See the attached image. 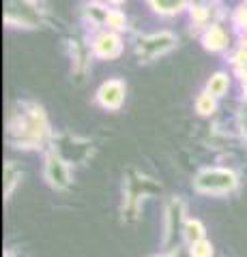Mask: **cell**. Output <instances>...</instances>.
<instances>
[{
    "label": "cell",
    "instance_id": "cell-8",
    "mask_svg": "<svg viewBox=\"0 0 247 257\" xmlns=\"http://www.w3.org/2000/svg\"><path fill=\"white\" fill-rule=\"evenodd\" d=\"M5 178H7V184H5V195H11V191L13 187L18 184V178H20V172L15 170V167L9 163L7 165V170H5Z\"/></svg>",
    "mask_w": 247,
    "mask_h": 257
},
{
    "label": "cell",
    "instance_id": "cell-13",
    "mask_svg": "<svg viewBox=\"0 0 247 257\" xmlns=\"http://www.w3.org/2000/svg\"><path fill=\"white\" fill-rule=\"evenodd\" d=\"M106 22H110L114 28H123V24H125V20H123L121 13H108V15H106Z\"/></svg>",
    "mask_w": 247,
    "mask_h": 257
},
{
    "label": "cell",
    "instance_id": "cell-12",
    "mask_svg": "<svg viewBox=\"0 0 247 257\" xmlns=\"http://www.w3.org/2000/svg\"><path fill=\"white\" fill-rule=\"evenodd\" d=\"M198 111H202V114H209V111H213V99H211V94H202L200 99H198Z\"/></svg>",
    "mask_w": 247,
    "mask_h": 257
},
{
    "label": "cell",
    "instance_id": "cell-6",
    "mask_svg": "<svg viewBox=\"0 0 247 257\" xmlns=\"http://www.w3.org/2000/svg\"><path fill=\"white\" fill-rule=\"evenodd\" d=\"M206 47L209 50H221V47L226 45V35H224V30L217 28V26H213L209 32H206Z\"/></svg>",
    "mask_w": 247,
    "mask_h": 257
},
{
    "label": "cell",
    "instance_id": "cell-9",
    "mask_svg": "<svg viewBox=\"0 0 247 257\" xmlns=\"http://www.w3.org/2000/svg\"><path fill=\"white\" fill-rule=\"evenodd\" d=\"M226 88H228V79H226V75H215L211 82H209V90H211L213 96L224 94Z\"/></svg>",
    "mask_w": 247,
    "mask_h": 257
},
{
    "label": "cell",
    "instance_id": "cell-3",
    "mask_svg": "<svg viewBox=\"0 0 247 257\" xmlns=\"http://www.w3.org/2000/svg\"><path fill=\"white\" fill-rule=\"evenodd\" d=\"M45 178L54 189H65L69 184V172L67 165L58 157H50L45 163Z\"/></svg>",
    "mask_w": 247,
    "mask_h": 257
},
{
    "label": "cell",
    "instance_id": "cell-14",
    "mask_svg": "<svg viewBox=\"0 0 247 257\" xmlns=\"http://www.w3.org/2000/svg\"><path fill=\"white\" fill-rule=\"evenodd\" d=\"M114 3H118V0H114Z\"/></svg>",
    "mask_w": 247,
    "mask_h": 257
},
{
    "label": "cell",
    "instance_id": "cell-4",
    "mask_svg": "<svg viewBox=\"0 0 247 257\" xmlns=\"http://www.w3.org/2000/svg\"><path fill=\"white\" fill-rule=\"evenodd\" d=\"M123 96H125V86L121 82H108L99 90V101L106 107H118L123 103Z\"/></svg>",
    "mask_w": 247,
    "mask_h": 257
},
{
    "label": "cell",
    "instance_id": "cell-7",
    "mask_svg": "<svg viewBox=\"0 0 247 257\" xmlns=\"http://www.w3.org/2000/svg\"><path fill=\"white\" fill-rule=\"evenodd\" d=\"M185 238L189 240L191 244L204 240V229H202V225L198 223V221H187V223H185Z\"/></svg>",
    "mask_w": 247,
    "mask_h": 257
},
{
    "label": "cell",
    "instance_id": "cell-11",
    "mask_svg": "<svg viewBox=\"0 0 247 257\" xmlns=\"http://www.w3.org/2000/svg\"><path fill=\"white\" fill-rule=\"evenodd\" d=\"M153 3L157 9H161V11H177L183 5V0H153Z\"/></svg>",
    "mask_w": 247,
    "mask_h": 257
},
{
    "label": "cell",
    "instance_id": "cell-10",
    "mask_svg": "<svg viewBox=\"0 0 247 257\" xmlns=\"http://www.w3.org/2000/svg\"><path fill=\"white\" fill-rule=\"evenodd\" d=\"M211 255H213V246L206 240L191 244V257H211Z\"/></svg>",
    "mask_w": 247,
    "mask_h": 257
},
{
    "label": "cell",
    "instance_id": "cell-2",
    "mask_svg": "<svg viewBox=\"0 0 247 257\" xmlns=\"http://www.w3.org/2000/svg\"><path fill=\"white\" fill-rule=\"evenodd\" d=\"M174 43V37L163 32V35H153V37H146L142 39L140 45H138V54L146 56V58H155L157 54H161L166 50H170Z\"/></svg>",
    "mask_w": 247,
    "mask_h": 257
},
{
    "label": "cell",
    "instance_id": "cell-1",
    "mask_svg": "<svg viewBox=\"0 0 247 257\" xmlns=\"http://www.w3.org/2000/svg\"><path fill=\"white\" fill-rule=\"evenodd\" d=\"M234 184H236L234 174L228 170H206L196 180L198 191H204V193H226L230 189H234Z\"/></svg>",
    "mask_w": 247,
    "mask_h": 257
},
{
    "label": "cell",
    "instance_id": "cell-5",
    "mask_svg": "<svg viewBox=\"0 0 247 257\" xmlns=\"http://www.w3.org/2000/svg\"><path fill=\"white\" fill-rule=\"evenodd\" d=\"M95 50H97L99 56L114 58V56L121 52V43H118V39L114 35H103V37L97 39V43H95Z\"/></svg>",
    "mask_w": 247,
    "mask_h": 257
}]
</instances>
